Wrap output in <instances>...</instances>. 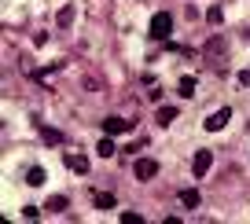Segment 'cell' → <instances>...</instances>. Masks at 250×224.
<instances>
[{"instance_id": "1", "label": "cell", "mask_w": 250, "mask_h": 224, "mask_svg": "<svg viewBox=\"0 0 250 224\" xmlns=\"http://www.w3.org/2000/svg\"><path fill=\"white\" fill-rule=\"evenodd\" d=\"M169 33H173V15L169 11H158V15L151 19V37L155 41H169Z\"/></svg>"}, {"instance_id": "2", "label": "cell", "mask_w": 250, "mask_h": 224, "mask_svg": "<svg viewBox=\"0 0 250 224\" xmlns=\"http://www.w3.org/2000/svg\"><path fill=\"white\" fill-rule=\"evenodd\" d=\"M133 173H136V180H144V184H147V180L158 177V162H155V158H136Z\"/></svg>"}, {"instance_id": "3", "label": "cell", "mask_w": 250, "mask_h": 224, "mask_svg": "<svg viewBox=\"0 0 250 224\" xmlns=\"http://www.w3.org/2000/svg\"><path fill=\"white\" fill-rule=\"evenodd\" d=\"M228 122H232V110H228V107H221V110H213V114H206V122H203V125H206L210 132H221Z\"/></svg>"}, {"instance_id": "4", "label": "cell", "mask_w": 250, "mask_h": 224, "mask_svg": "<svg viewBox=\"0 0 250 224\" xmlns=\"http://www.w3.org/2000/svg\"><path fill=\"white\" fill-rule=\"evenodd\" d=\"M210 165H213V155H210V151H195V158H191V173H195V177H206V173H210Z\"/></svg>"}, {"instance_id": "5", "label": "cell", "mask_w": 250, "mask_h": 224, "mask_svg": "<svg viewBox=\"0 0 250 224\" xmlns=\"http://www.w3.org/2000/svg\"><path fill=\"white\" fill-rule=\"evenodd\" d=\"M206 59H210L213 66H221V62H225V37H213L210 44H206Z\"/></svg>"}, {"instance_id": "6", "label": "cell", "mask_w": 250, "mask_h": 224, "mask_svg": "<svg viewBox=\"0 0 250 224\" xmlns=\"http://www.w3.org/2000/svg\"><path fill=\"white\" fill-rule=\"evenodd\" d=\"M133 129V122H125V118H107V122H103V132H107V136H122V132H129Z\"/></svg>"}, {"instance_id": "7", "label": "cell", "mask_w": 250, "mask_h": 224, "mask_svg": "<svg viewBox=\"0 0 250 224\" xmlns=\"http://www.w3.org/2000/svg\"><path fill=\"white\" fill-rule=\"evenodd\" d=\"M62 162H66V169H74V173H88V158L78 155V151H66V155H62Z\"/></svg>"}, {"instance_id": "8", "label": "cell", "mask_w": 250, "mask_h": 224, "mask_svg": "<svg viewBox=\"0 0 250 224\" xmlns=\"http://www.w3.org/2000/svg\"><path fill=\"white\" fill-rule=\"evenodd\" d=\"M195 85H199V81L191 78V74H184V78L177 81V92H180V100H191V96H195Z\"/></svg>"}, {"instance_id": "9", "label": "cell", "mask_w": 250, "mask_h": 224, "mask_svg": "<svg viewBox=\"0 0 250 224\" xmlns=\"http://www.w3.org/2000/svg\"><path fill=\"white\" fill-rule=\"evenodd\" d=\"M180 206L184 209H199V191L195 187H184V191H180Z\"/></svg>"}, {"instance_id": "10", "label": "cell", "mask_w": 250, "mask_h": 224, "mask_svg": "<svg viewBox=\"0 0 250 224\" xmlns=\"http://www.w3.org/2000/svg\"><path fill=\"white\" fill-rule=\"evenodd\" d=\"M92 206H96V209H114L118 202H114V195H107V191H96V195H92Z\"/></svg>"}, {"instance_id": "11", "label": "cell", "mask_w": 250, "mask_h": 224, "mask_svg": "<svg viewBox=\"0 0 250 224\" xmlns=\"http://www.w3.org/2000/svg\"><path fill=\"white\" fill-rule=\"evenodd\" d=\"M96 155L100 158H114V136H103L100 143H96Z\"/></svg>"}, {"instance_id": "12", "label": "cell", "mask_w": 250, "mask_h": 224, "mask_svg": "<svg viewBox=\"0 0 250 224\" xmlns=\"http://www.w3.org/2000/svg\"><path fill=\"white\" fill-rule=\"evenodd\" d=\"M173 118H177V107H158L155 110V122L158 125H173Z\"/></svg>"}, {"instance_id": "13", "label": "cell", "mask_w": 250, "mask_h": 224, "mask_svg": "<svg viewBox=\"0 0 250 224\" xmlns=\"http://www.w3.org/2000/svg\"><path fill=\"white\" fill-rule=\"evenodd\" d=\"M44 209H52V213H62V209H70V202H66V195H52Z\"/></svg>"}, {"instance_id": "14", "label": "cell", "mask_w": 250, "mask_h": 224, "mask_svg": "<svg viewBox=\"0 0 250 224\" xmlns=\"http://www.w3.org/2000/svg\"><path fill=\"white\" fill-rule=\"evenodd\" d=\"M41 136H44V143H48V147L62 143V132H59V129H48V125H44V129H41Z\"/></svg>"}, {"instance_id": "15", "label": "cell", "mask_w": 250, "mask_h": 224, "mask_svg": "<svg viewBox=\"0 0 250 224\" xmlns=\"http://www.w3.org/2000/svg\"><path fill=\"white\" fill-rule=\"evenodd\" d=\"M55 22H59V26H70V22H74V8H70V4H62V8H59Z\"/></svg>"}, {"instance_id": "16", "label": "cell", "mask_w": 250, "mask_h": 224, "mask_svg": "<svg viewBox=\"0 0 250 224\" xmlns=\"http://www.w3.org/2000/svg\"><path fill=\"white\" fill-rule=\"evenodd\" d=\"M26 184H33V187H41L44 184V169H41V165H33L30 173H26Z\"/></svg>"}, {"instance_id": "17", "label": "cell", "mask_w": 250, "mask_h": 224, "mask_svg": "<svg viewBox=\"0 0 250 224\" xmlns=\"http://www.w3.org/2000/svg\"><path fill=\"white\" fill-rule=\"evenodd\" d=\"M221 19H225V15H221V8H210V11H206V22H210V26H221Z\"/></svg>"}, {"instance_id": "18", "label": "cell", "mask_w": 250, "mask_h": 224, "mask_svg": "<svg viewBox=\"0 0 250 224\" xmlns=\"http://www.w3.org/2000/svg\"><path fill=\"white\" fill-rule=\"evenodd\" d=\"M122 221H125V224H144V217H140V213H133V209H125Z\"/></svg>"}, {"instance_id": "19", "label": "cell", "mask_w": 250, "mask_h": 224, "mask_svg": "<svg viewBox=\"0 0 250 224\" xmlns=\"http://www.w3.org/2000/svg\"><path fill=\"white\" fill-rule=\"evenodd\" d=\"M22 217H26V221H37V217H41V209H33V206H26V209H22Z\"/></svg>"}, {"instance_id": "20", "label": "cell", "mask_w": 250, "mask_h": 224, "mask_svg": "<svg viewBox=\"0 0 250 224\" xmlns=\"http://www.w3.org/2000/svg\"><path fill=\"white\" fill-rule=\"evenodd\" d=\"M239 85H250V70H239Z\"/></svg>"}]
</instances>
